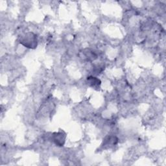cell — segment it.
<instances>
[{"instance_id":"cell-1","label":"cell","mask_w":166,"mask_h":166,"mask_svg":"<svg viewBox=\"0 0 166 166\" xmlns=\"http://www.w3.org/2000/svg\"><path fill=\"white\" fill-rule=\"evenodd\" d=\"M20 42L23 46L30 49L36 48L37 46V37L33 33H27L20 36Z\"/></svg>"},{"instance_id":"cell-2","label":"cell","mask_w":166,"mask_h":166,"mask_svg":"<svg viewBox=\"0 0 166 166\" xmlns=\"http://www.w3.org/2000/svg\"><path fill=\"white\" fill-rule=\"evenodd\" d=\"M53 140L57 145L62 146L65 141V136L62 133H58L53 134Z\"/></svg>"},{"instance_id":"cell-3","label":"cell","mask_w":166,"mask_h":166,"mask_svg":"<svg viewBox=\"0 0 166 166\" xmlns=\"http://www.w3.org/2000/svg\"><path fill=\"white\" fill-rule=\"evenodd\" d=\"M83 59L87 60H94L97 59V55L91 51H87L83 52Z\"/></svg>"},{"instance_id":"cell-4","label":"cell","mask_w":166,"mask_h":166,"mask_svg":"<svg viewBox=\"0 0 166 166\" xmlns=\"http://www.w3.org/2000/svg\"><path fill=\"white\" fill-rule=\"evenodd\" d=\"M88 81L89 84L93 88L97 87V86H99L101 84V81L96 77H88Z\"/></svg>"},{"instance_id":"cell-5","label":"cell","mask_w":166,"mask_h":166,"mask_svg":"<svg viewBox=\"0 0 166 166\" xmlns=\"http://www.w3.org/2000/svg\"><path fill=\"white\" fill-rule=\"evenodd\" d=\"M117 142H118V139L115 137H108L107 139H105L104 141V146L109 145V146H112L116 145Z\"/></svg>"}]
</instances>
